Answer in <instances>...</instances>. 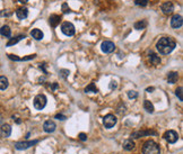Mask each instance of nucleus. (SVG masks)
<instances>
[{
    "mask_svg": "<svg viewBox=\"0 0 183 154\" xmlns=\"http://www.w3.org/2000/svg\"><path fill=\"white\" fill-rule=\"evenodd\" d=\"M144 108H145V110L147 112H154V105L150 103L149 100H145L144 101Z\"/></svg>",
    "mask_w": 183,
    "mask_h": 154,
    "instance_id": "21",
    "label": "nucleus"
},
{
    "mask_svg": "<svg viewBox=\"0 0 183 154\" xmlns=\"http://www.w3.org/2000/svg\"><path fill=\"white\" fill-rule=\"evenodd\" d=\"M38 141L35 140V141H25V142H17L16 144H15V147L17 150H26L28 147H31V146H33V145L38 144Z\"/></svg>",
    "mask_w": 183,
    "mask_h": 154,
    "instance_id": "6",
    "label": "nucleus"
},
{
    "mask_svg": "<svg viewBox=\"0 0 183 154\" xmlns=\"http://www.w3.org/2000/svg\"><path fill=\"white\" fill-rule=\"evenodd\" d=\"M50 88H51L52 90H53V89H56V88H58V84H56V83L52 84V86H51V87H50Z\"/></svg>",
    "mask_w": 183,
    "mask_h": 154,
    "instance_id": "35",
    "label": "nucleus"
},
{
    "mask_svg": "<svg viewBox=\"0 0 183 154\" xmlns=\"http://www.w3.org/2000/svg\"><path fill=\"white\" fill-rule=\"evenodd\" d=\"M56 123L51 119H49L44 123V125H43V129L47 132V133H52V132L56 131Z\"/></svg>",
    "mask_w": 183,
    "mask_h": 154,
    "instance_id": "11",
    "label": "nucleus"
},
{
    "mask_svg": "<svg viewBox=\"0 0 183 154\" xmlns=\"http://www.w3.org/2000/svg\"><path fill=\"white\" fill-rule=\"evenodd\" d=\"M34 107L38 110H42L43 108L47 106V97L44 94H38L35 98H34Z\"/></svg>",
    "mask_w": 183,
    "mask_h": 154,
    "instance_id": "3",
    "label": "nucleus"
},
{
    "mask_svg": "<svg viewBox=\"0 0 183 154\" xmlns=\"http://www.w3.org/2000/svg\"><path fill=\"white\" fill-rule=\"evenodd\" d=\"M160 8H162V11H163L165 15H171L174 10V6L171 1H167V2H164Z\"/></svg>",
    "mask_w": 183,
    "mask_h": 154,
    "instance_id": "10",
    "label": "nucleus"
},
{
    "mask_svg": "<svg viewBox=\"0 0 183 154\" xmlns=\"http://www.w3.org/2000/svg\"><path fill=\"white\" fill-rule=\"evenodd\" d=\"M142 154H160V146L154 141H147L142 146Z\"/></svg>",
    "mask_w": 183,
    "mask_h": 154,
    "instance_id": "2",
    "label": "nucleus"
},
{
    "mask_svg": "<svg viewBox=\"0 0 183 154\" xmlns=\"http://www.w3.org/2000/svg\"><path fill=\"white\" fill-rule=\"evenodd\" d=\"M56 118L60 119V121H65V119H66V116H63V115H59V114H58V115L56 116Z\"/></svg>",
    "mask_w": 183,
    "mask_h": 154,
    "instance_id": "34",
    "label": "nucleus"
},
{
    "mask_svg": "<svg viewBox=\"0 0 183 154\" xmlns=\"http://www.w3.org/2000/svg\"><path fill=\"white\" fill-rule=\"evenodd\" d=\"M175 46H176V43L172 37H162L156 45L160 54H169L175 48Z\"/></svg>",
    "mask_w": 183,
    "mask_h": 154,
    "instance_id": "1",
    "label": "nucleus"
},
{
    "mask_svg": "<svg viewBox=\"0 0 183 154\" xmlns=\"http://www.w3.org/2000/svg\"><path fill=\"white\" fill-rule=\"evenodd\" d=\"M23 38H25V35H18V36H16V37H13L10 38L8 43H7V46H13L15 44H17L19 41H22Z\"/></svg>",
    "mask_w": 183,
    "mask_h": 154,
    "instance_id": "18",
    "label": "nucleus"
},
{
    "mask_svg": "<svg viewBox=\"0 0 183 154\" xmlns=\"http://www.w3.org/2000/svg\"><path fill=\"white\" fill-rule=\"evenodd\" d=\"M164 138L169 143H175L178 140V135L175 131H167L164 134Z\"/></svg>",
    "mask_w": 183,
    "mask_h": 154,
    "instance_id": "9",
    "label": "nucleus"
},
{
    "mask_svg": "<svg viewBox=\"0 0 183 154\" xmlns=\"http://www.w3.org/2000/svg\"><path fill=\"white\" fill-rule=\"evenodd\" d=\"M85 92H94V94H97V92H99V89H97V87H96L94 83H90L85 88Z\"/></svg>",
    "mask_w": 183,
    "mask_h": 154,
    "instance_id": "25",
    "label": "nucleus"
},
{
    "mask_svg": "<svg viewBox=\"0 0 183 154\" xmlns=\"http://www.w3.org/2000/svg\"><path fill=\"white\" fill-rule=\"evenodd\" d=\"M16 16H17V18L18 19L23 20V19H25L28 16V9L27 8H25V7L18 8V9L16 10Z\"/></svg>",
    "mask_w": 183,
    "mask_h": 154,
    "instance_id": "13",
    "label": "nucleus"
},
{
    "mask_svg": "<svg viewBox=\"0 0 183 154\" xmlns=\"http://www.w3.org/2000/svg\"><path fill=\"white\" fill-rule=\"evenodd\" d=\"M128 97L130 99H136L138 97V92L135 90H130V91H128Z\"/></svg>",
    "mask_w": 183,
    "mask_h": 154,
    "instance_id": "28",
    "label": "nucleus"
},
{
    "mask_svg": "<svg viewBox=\"0 0 183 154\" xmlns=\"http://www.w3.org/2000/svg\"><path fill=\"white\" fill-rule=\"evenodd\" d=\"M0 34L2 35V36H5V37H10V35H11V31H10L9 26H2V27L0 28Z\"/></svg>",
    "mask_w": 183,
    "mask_h": 154,
    "instance_id": "19",
    "label": "nucleus"
},
{
    "mask_svg": "<svg viewBox=\"0 0 183 154\" xmlns=\"http://www.w3.org/2000/svg\"><path fill=\"white\" fill-rule=\"evenodd\" d=\"M28 0H19V2H22V4H26Z\"/></svg>",
    "mask_w": 183,
    "mask_h": 154,
    "instance_id": "36",
    "label": "nucleus"
},
{
    "mask_svg": "<svg viewBox=\"0 0 183 154\" xmlns=\"http://www.w3.org/2000/svg\"><path fill=\"white\" fill-rule=\"evenodd\" d=\"M79 140L83 141V142H85V141L87 140V135H86L85 133H80V134H79Z\"/></svg>",
    "mask_w": 183,
    "mask_h": 154,
    "instance_id": "32",
    "label": "nucleus"
},
{
    "mask_svg": "<svg viewBox=\"0 0 183 154\" xmlns=\"http://www.w3.org/2000/svg\"><path fill=\"white\" fill-rule=\"evenodd\" d=\"M135 4L139 7H146L148 5V0H135Z\"/></svg>",
    "mask_w": 183,
    "mask_h": 154,
    "instance_id": "26",
    "label": "nucleus"
},
{
    "mask_svg": "<svg viewBox=\"0 0 183 154\" xmlns=\"http://www.w3.org/2000/svg\"><path fill=\"white\" fill-rule=\"evenodd\" d=\"M149 60L153 64H160V57L155 53H150L149 54Z\"/></svg>",
    "mask_w": 183,
    "mask_h": 154,
    "instance_id": "23",
    "label": "nucleus"
},
{
    "mask_svg": "<svg viewBox=\"0 0 183 154\" xmlns=\"http://www.w3.org/2000/svg\"><path fill=\"white\" fill-rule=\"evenodd\" d=\"M0 134L2 137H9L11 134V127L8 124H4L0 127Z\"/></svg>",
    "mask_w": 183,
    "mask_h": 154,
    "instance_id": "12",
    "label": "nucleus"
},
{
    "mask_svg": "<svg viewBox=\"0 0 183 154\" xmlns=\"http://www.w3.org/2000/svg\"><path fill=\"white\" fill-rule=\"evenodd\" d=\"M8 79L4 77V75H0V90H5V89L8 88Z\"/></svg>",
    "mask_w": 183,
    "mask_h": 154,
    "instance_id": "20",
    "label": "nucleus"
},
{
    "mask_svg": "<svg viewBox=\"0 0 183 154\" xmlns=\"http://www.w3.org/2000/svg\"><path fill=\"white\" fill-rule=\"evenodd\" d=\"M31 35H32V37L34 39H36V41H41L43 37H44V34L41 29H38V28H35V29H32L31 31Z\"/></svg>",
    "mask_w": 183,
    "mask_h": 154,
    "instance_id": "14",
    "label": "nucleus"
},
{
    "mask_svg": "<svg viewBox=\"0 0 183 154\" xmlns=\"http://www.w3.org/2000/svg\"><path fill=\"white\" fill-rule=\"evenodd\" d=\"M178 72H174V71H172V72H169V74H167V81H169V83H175L176 81H178Z\"/></svg>",
    "mask_w": 183,
    "mask_h": 154,
    "instance_id": "17",
    "label": "nucleus"
},
{
    "mask_svg": "<svg viewBox=\"0 0 183 154\" xmlns=\"http://www.w3.org/2000/svg\"><path fill=\"white\" fill-rule=\"evenodd\" d=\"M69 73H70V72H69V71H68V70H61L60 72H59V74H60L61 77L63 78V79H66V78H67V75L69 74Z\"/></svg>",
    "mask_w": 183,
    "mask_h": 154,
    "instance_id": "29",
    "label": "nucleus"
},
{
    "mask_svg": "<svg viewBox=\"0 0 183 154\" xmlns=\"http://www.w3.org/2000/svg\"><path fill=\"white\" fill-rule=\"evenodd\" d=\"M8 57L13 61H20V57H18V56L16 55H13V54H8Z\"/></svg>",
    "mask_w": 183,
    "mask_h": 154,
    "instance_id": "31",
    "label": "nucleus"
},
{
    "mask_svg": "<svg viewBox=\"0 0 183 154\" xmlns=\"http://www.w3.org/2000/svg\"><path fill=\"white\" fill-rule=\"evenodd\" d=\"M153 90H154V88H147V91H148V92H151Z\"/></svg>",
    "mask_w": 183,
    "mask_h": 154,
    "instance_id": "37",
    "label": "nucleus"
},
{
    "mask_svg": "<svg viewBox=\"0 0 183 154\" xmlns=\"http://www.w3.org/2000/svg\"><path fill=\"white\" fill-rule=\"evenodd\" d=\"M183 24V19L181 15H174L172 19H171V26L174 28V29H178V28L182 27Z\"/></svg>",
    "mask_w": 183,
    "mask_h": 154,
    "instance_id": "8",
    "label": "nucleus"
},
{
    "mask_svg": "<svg viewBox=\"0 0 183 154\" xmlns=\"http://www.w3.org/2000/svg\"><path fill=\"white\" fill-rule=\"evenodd\" d=\"M133 147H135V143L132 142V140L124 141V143H123V149L126 150V151H131V150H133Z\"/></svg>",
    "mask_w": 183,
    "mask_h": 154,
    "instance_id": "22",
    "label": "nucleus"
},
{
    "mask_svg": "<svg viewBox=\"0 0 183 154\" xmlns=\"http://www.w3.org/2000/svg\"><path fill=\"white\" fill-rule=\"evenodd\" d=\"M117 82L115 81H111V83H110V89H115L117 88Z\"/></svg>",
    "mask_w": 183,
    "mask_h": 154,
    "instance_id": "33",
    "label": "nucleus"
},
{
    "mask_svg": "<svg viewBox=\"0 0 183 154\" xmlns=\"http://www.w3.org/2000/svg\"><path fill=\"white\" fill-rule=\"evenodd\" d=\"M61 32L66 36H72L75 34V26L69 22H65L61 25Z\"/></svg>",
    "mask_w": 183,
    "mask_h": 154,
    "instance_id": "4",
    "label": "nucleus"
},
{
    "mask_svg": "<svg viewBox=\"0 0 183 154\" xmlns=\"http://www.w3.org/2000/svg\"><path fill=\"white\" fill-rule=\"evenodd\" d=\"M151 134H154V135H155L156 132H154V131H139V132L133 133L131 136L133 137V138H139V137H142V136H145V135H151Z\"/></svg>",
    "mask_w": 183,
    "mask_h": 154,
    "instance_id": "16",
    "label": "nucleus"
},
{
    "mask_svg": "<svg viewBox=\"0 0 183 154\" xmlns=\"http://www.w3.org/2000/svg\"><path fill=\"white\" fill-rule=\"evenodd\" d=\"M146 26H147V22H146V20H139V22H136L135 25H133V27L136 28L137 31L144 29V28H146Z\"/></svg>",
    "mask_w": 183,
    "mask_h": 154,
    "instance_id": "24",
    "label": "nucleus"
},
{
    "mask_svg": "<svg viewBox=\"0 0 183 154\" xmlns=\"http://www.w3.org/2000/svg\"><path fill=\"white\" fill-rule=\"evenodd\" d=\"M61 17L59 15H51L50 18H49V23L51 25L52 27H56L59 24H60Z\"/></svg>",
    "mask_w": 183,
    "mask_h": 154,
    "instance_id": "15",
    "label": "nucleus"
},
{
    "mask_svg": "<svg viewBox=\"0 0 183 154\" xmlns=\"http://www.w3.org/2000/svg\"><path fill=\"white\" fill-rule=\"evenodd\" d=\"M62 11H63L65 14H68V13H70V9H69V7H68V5H67L66 2L62 5Z\"/></svg>",
    "mask_w": 183,
    "mask_h": 154,
    "instance_id": "30",
    "label": "nucleus"
},
{
    "mask_svg": "<svg viewBox=\"0 0 183 154\" xmlns=\"http://www.w3.org/2000/svg\"><path fill=\"white\" fill-rule=\"evenodd\" d=\"M1 123H2V117L0 116V124H1Z\"/></svg>",
    "mask_w": 183,
    "mask_h": 154,
    "instance_id": "38",
    "label": "nucleus"
},
{
    "mask_svg": "<svg viewBox=\"0 0 183 154\" xmlns=\"http://www.w3.org/2000/svg\"><path fill=\"white\" fill-rule=\"evenodd\" d=\"M175 94L178 96V98L180 101H182L183 100V94H182V87H178L176 90H175Z\"/></svg>",
    "mask_w": 183,
    "mask_h": 154,
    "instance_id": "27",
    "label": "nucleus"
},
{
    "mask_svg": "<svg viewBox=\"0 0 183 154\" xmlns=\"http://www.w3.org/2000/svg\"><path fill=\"white\" fill-rule=\"evenodd\" d=\"M101 50H102L104 53H112V52L115 50V45H114V43L111 42V41H104V42L101 44Z\"/></svg>",
    "mask_w": 183,
    "mask_h": 154,
    "instance_id": "7",
    "label": "nucleus"
},
{
    "mask_svg": "<svg viewBox=\"0 0 183 154\" xmlns=\"http://www.w3.org/2000/svg\"><path fill=\"white\" fill-rule=\"evenodd\" d=\"M117 117L114 116V115H112V114H108V115H106V116L104 117L103 119V124L104 126H105V128H112L115 124H117Z\"/></svg>",
    "mask_w": 183,
    "mask_h": 154,
    "instance_id": "5",
    "label": "nucleus"
}]
</instances>
